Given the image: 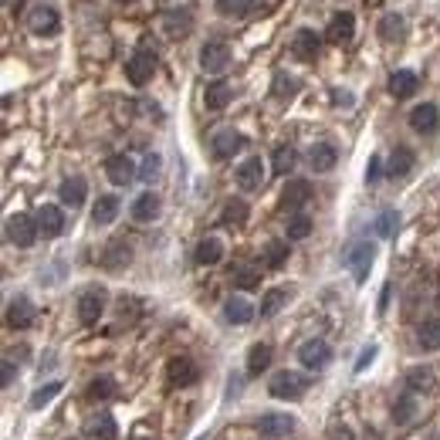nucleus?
<instances>
[{"label":"nucleus","mask_w":440,"mask_h":440,"mask_svg":"<svg viewBox=\"0 0 440 440\" xmlns=\"http://www.w3.org/2000/svg\"><path fill=\"white\" fill-rule=\"evenodd\" d=\"M295 163H298V153H295L291 146H278V149L271 153V170H275L278 177H288V173L295 170Z\"/></svg>","instance_id":"nucleus-34"},{"label":"nucleus","mask_w":440,"mask_h":440,"mask_svg":"<svg viewBox=\"0 0 440 440\" xmlns=\"http://www.w3.org/2000/svg\"><path fill=\"white\" fill-rule=\"evenodd\" d=\"M85 434L92 440H115L119 437V427H115V416L112 414H99L85 423Z\"/></svg>","instance_id":"nucleus-23"},{"label":"nucleus","mask_w":440,"mask_h":440,"mask_svg":"<svg viewBox=\"0 0 440 440\" xmlns=\"http://www.w3.org/2000/svg\"><path fill=\"white\" fill-rule=\"evenodd\" d=\"M373 359H376V345H369V349H363V356L356 359V373H363V369H366L369 363H373Z\"/></svg>","instance_id":"nucleus-50"},{"label":"nucleus","mask_w":440,"mask_h":440,"mask_svg":"<svg viewBox=\"0 0 440 440\" xmlns=\"http://www.w3.org/2000/svg\"><path fill=\"white\" fill-rule=\"evenodd\" d=\"M227 65H231V48H227V41H207V44L200 48V68H204V72L220 75V72H227Z\"/></svg>","instance_id":"nucleus-5"},{"label":"nucleus","mask_w":440,"mask_h":440,"mask_svg":"<svg viewBox=\"0 0 440 440\" xmlns=\"http://www.w3.org/2000/svg\"><path fill=\"white\" fill-rule=\"evenodd\" d=\"M166 376H170V383H173V386H193V383L200 380V369L190 363V359H170Z\"/></svg>","instance_id":"nucleus-18"},{"label":"nucleus","mask_w":440,"mask_h":440,"mask_svg":"<svg viewBox=\"0 0 440 440\" xmlns=\"http://www.w3.org/2000/svg\"><path fill=\"white\" fill-rule=\"evenodd\" d=\"M336 163H339V149L332 142H315L309 149V166L315 173H329Z\"/></svg>","instance_id":"nucleus-15"},{"label":"nucleus","mask_w":440,"mask_h":440,"mask_svg":"<svg viewBox=\"0 0 440 440\" xmlns=\"http://www.w3.org/2000/svg\"><path fill=\"white\" fill-rule=\"evenodd\" d=\"M34 305L27 302V298H10V305H7V325L10 329H27L31 322H34Z\"/></svg>","instance_id":"nucleus-22"},{"label":"nucleus","mask_w":440,"mask_h":440,"mask_svg":"<svg viewBox=\"0 0 440 440\" xmlns=\"http://www.w3.org/2000/svg\"><path fill=\"white\" fill-rule=\"evenodd\" d=\"M38 231L44 234V237H58V234L65 231V213H61V207L44 204V207L38 210Z\"/></svg>","instance_id":"nucleus-19"},{"label":"nucleus","mask_w":440,"mask_h":440,"mask_svg":"<svg viewBox=\"0 0 440 440\" xmlns=\"http://www.w3.org/2000/svg\"><path fill=\"white\" fill-rule=\"evenodd\" d=\"M416 342H420V349H440V322H420Z\"/></svg>","instance_id":"nucleus-37"},{"label":"nucleus","mask_w":440,"mask_h":440,"mask_svg":"<svg viewBox=\"0 0 440 440\" xmlns=\"http://www.w3.org/2000/svg\"><path fill=\"white\" fill-rule=\"evenodd\" d=\"M115 396V383L108 380V376H99V380H92L88 389H85V400H112Z\"/></svg>","instance_id":"nucleus-40"},{"label":"nucleus","mask_w":440,"mask_h":440,"mask_svg":"<svg viewBox=\"0 0 440 440\" xmlns=\"http://www.w3.org/2000/svg\"><path fill=\"white\" fill-rule=\"evenodd\" d=\"M305 389H309V376H302V373H295V369L275 373L271 383H268V393H271L275 400H302Z\"/></svg>","instance_id":"nucleus-1"},{"label":"nucleus","mask_w":440,"mask_h":440,"mask_svg":"<svg viewBox=\"0 0 440 440\" xmlns=\"http://www.w3.org/2000/svg\"><path fill=\"white\" fill-rule=\"evenodd\" d=\"M251 3H254V0H217V10H220L224 17H244V14L251 10Z\"/></svg>","instance_id":"nucleus-45"},{"label":"nucleus","mask_w":440,"mask_h":440,"mask_svg":"<svg viewBox=\"0 0 440 440\" xmlns=\"http://www.w3.org/2000/svg\"><path fill=\"white\" fill-rule=\"evenodd\" d=\"M416 414V403H414V396H400V403L393 407V420L396 423H410Z\"/></svg>","instance_id":"nucleus-46"},{"label":"nucleus","mask_w":440,"mask_h":440,"mask_svg":"<svg viewBox=\"0 0 440 440\" xmlns=\"http://www.w3.org/2000/svg\"><path fill=\"white\" fill-rule=\"evenodd\" d=\"M410 126H414V132H420V136H430V132H437V126H440L437 105H430V102L416 105L414 112H410Z\"/></svg>","instance_id":"nucleus-12"},{"label":"nucleus","mask_w":440,"mask_h":440,"mask_svg":"<svg viewBox=\"0 0 440 440\" xmlns=\"http://www.w3.org/2000/svg\"><path fill=\"white\" fill-rule=\"evenodd\" d=\"M220 220L227 224V227H241L244 220H247V204L244 200H227V207L220 213Z\"/></svg>","instance_id":"nucleus-39"},{"label":"nucleus","mask_w":440,"mask_h":440,"mask_svg":"<svg viewBox=\"0 0 440 440\" xmlns=\"http://www.w3.org/2000/svg\"><path fill=\"white\" fill-rule=\"evenodd\" d=\"M261 183H264V163H261V156L244 159V163L237 166V186H241V190H258Z\"/></svg>","instance_id":"nucleus-13"},{"label":"nucleus","mask_w":440,"mask_h":440,"mask_svg":"<svg viewBox=\"0 0 440 440\" xmlns=\"http://www.w3.org/2000/svg\"><path fill=\"white\" fill-rule=\"evenodd\" d=\"M311 200V183L309 180H288L285 193H282V207L291 213H302V207Z\"/></svg>","instance_id":"nucleus-11"},{"label":"nucleus","mask_w":440,"mask_h":440,"mask_svg":"<svg viewBox=\"0 0 440 440\" xmlns=\"http://www.w3.org/2000/svg\"><path fill=\"white\" fill-rule=\"evenodd\" d=\"M288 261V241H268L264 244V264L268 268H285Z\"/></svg>","instance_id":"nucleus-38"},{"label":"nucleus","mask_w":440,"mask_h":440,"mask_svg":"<svg viewBox=\"0 0 440 440\" xmlns=\"http://www.w3.org/2000/svg\"><path fill=\"white\" fill-rule=\"evenodd\" d=\"M291 430H295V416H288V414H264L258 420V434L268 440H282Z\"/></svg>","instance_id":"nucleus-8"},{"label":"nucleus","mask_w":440,"mask_h":440,"mask_svg":"<svg viewBox=\"0 0 440 440\" xmlns=\"http://www.w3.org/2000/svg\"><path fill=\"white\" fill-rule=\"evenodd\" d=\"M193 258H197V264H217V261L224 258V244H220L217 237H204V241L197 244Z\"/></svg>","instance_id":"nucleus-32"},{"label":"nucleus","mask_w":440,"mask_h":440,"mask_svg":"<svg viewBox=\"0 0 440 440\" xmlns=\"http://www.w3.org/2000/svg\"><path fill=\"white\" fill-rule=\"evenodd\" d=\"M380 177H383V159H380V156H373V159H369V166H366V183H380Z\"/></svg>","instance_id":"nucleus-49"},{"label":"nucleus","mask_w":440,"mask_h":440,"mask_svg":"<svg viewBox=\"0 0 440 440\" xmlns=\"http://www.w3.org/2000/svg\"><path fill=\"white\" fill-rule=\"evenodd\" d=\"M159 210H163V200L156 197L153 190L149 193H139L136 200H132V220H139V224H149V220H156L159 217Z\"/></svg>","instance_id":"nucleus-14"},{"label":"nucleus","mask_w":440,"mask_h":440,"mask_svg":"<svg viewBox=\"0 0 440 440\" xmlns=\"http://www.w3.org/2000/svg\"><path fill=\"white\" fill-rule=\"evenodd\" d=\"M10 380H14V363L3 359V386H10Z\"/></svg>","instance_id":"nucleus-51"},{"label":"nucleus","mask_w":440,"mask_h":440,"mask_svg":"<svg viewBox=\"0 0 440 440\" xmlns=\"http://www.w3.org/2000/svg\"><path fill=\"white\" fill-rule=\"evenodd\" d=\"M430 389H437V376H434V369H427V366H414V369L407 373V393H430Z\"/></svg>","instance_id":"nucleus-25"},{"label":"nucleus","mask_w":440,"mask_h":440,"mask_svg":"<svg viewBox=\"0 0 440 440\" xmlns=\"http://www.w3.org/2000/svg\"><path fill=\"white\" fill-rule=\"evenodd\" d=\"M373 227H376L380 237H396V231H400V213H396V210H383V213L376 217Z\"/></svg>","instance_id":"nucleus-41"},{"label":"nucleus","mask_w":440,"mask_h":440,"mask_svg":"<svg viewBox=\"0 0 440 440\" xmlns=\"http://www.w3.org/2000/svg\"><path fill=\"white\" fill-rule=\"evenodd\" d=\"M373 258H376V244H369V241H356V244L345 251V268L352 271V278H356L359 285L369 278Z\"/></svg>","instance_id":"nucleus-3"},{"label":"nucleus","mask_w":440,"mask_h":440,"mask_svg":"<svg viewBox=\"0 0 440 440\" xmlns=\"http://www.w3.org/2000/svg\"><path fill=\"white\" fill-rule=\"evenodd\" d=\"M7 241L10 244H17V247H31L34 241H38V217H31V213H14V217H7Z\"/></svg>","instance_id":"nucleus-2"},{"label":"nucleus","mask_w":440,"mask_h":440,"mask_svg":"<svg viewBox=\"0 0 440 440\" xmlns=\"http://www.w3.org/2000/svg\"><path fill=\"white\" fill-rule=\"evenodd\" d=\"M271 92H275V99H291L295 92H298V81L291 75H285V72H278L275 75V85H271Z\"/></svg>","instance_id":"nucleus-44"},{"label":"nucleus","mask_w":440,"mask_h":440,"mask_svg":"<svg viewBox=\"0 0 440 440\" xmlns=\"http://www.w3.org/2000/svg\"><path fill=\"white\" fill-rule=\"evenodd\" d=\"M234 285L237 288H258L261 285V271L254 264H241L234 268Z\"/></svg>","instance_id":"nucleus-42"},{"label":"nucleus","mask_w":440,"mask_h":440,"mask_svg":"<svg viewBox=\"0 0 440 440\" xmlns=\"http://www.w3.org/2000/svg\"><path fill=\"white\" fill-rule=\"evenodd\" d=\"M27 27H31L38 38H51V34H58V27H61V21H58V10H54V7H48V3H38V7H31V14H27Z\"/></svg>","instance_id":"nucleus-6"},{"label":"nucleus","mask_w":440,"mask_h":440,"mask_svg":"<svg viewBox=\"0 0 440 440\" xmlns=\"http://www.w3.org/2000/svg\"><path fill=\"white\" fill-rule=\"evenodd\" d=\"M159 170H163V159L156 153H146V159H142V170H139V180L153 183L156 177H159Z\"/></svg>","instance_id":"nucleus-47"},{"label":"nucleus","mask_w":440,"mask_h":440,"mask_svg":"<svg viewBox=\"0 0 440 440\" xmlns=\"http://www.w3.org/2000/svg\"><path fill=\"white\" fill-rule=\"evenodd\" d=\"M234 99V92H231V85L227 81H210L207 85V92H204V102H207V108H213V112H220V108H227V102Z\"/></svg>","instance_id":"nucleus-27"},{"label":"nucleus","mask_w":440,"mask_h":440,"mask_svg":"<svg viewBox=\"0 0 440 440\" xmlns=\"http://www.w3.org/2000/svg\"><path fill=\"white\" fill-rule=\"evenodd\" d=\"M275 3H278V0H254V3H251V10L258 7L261 14H268V7H275Z\"/></svg>","instance_id":"nucleus-53"},{"label":"nucleus","mask_w":440,"mask_h":440,"mask_svg":"<svg viewBox=\"0 0 440 440\" xmlns=\"http://www.w3.org/2000/svg\"><path fill=\"white\" fill-rule=\"evenodd\" d=\"M132 258V251H129V244L126 241H112L108 247H105V254H102V268H108V271H119V268H126Z\"/></svg>","instance_id":"nucleus-26"},{"label":"nucleus","mask_w":440,"mask_h":440,"mask_svg":"<svg viewBox=\"0 0 440 440\" xmlns=\"http://www.w3.org/2000/svg\"><path fill=\"white\" fill-rule=\"evenodd\" d=\"M119 3H129V0H119Z\"/></svg>","instance_id":"nucleus-55"},{"label":"nucleus","mask_w":440,"mask_h":440,"mask_svg":"<svg viewBox=\"0 0 440 440\" xmlns=\"http://www.w3.org/2000/svg\"><path fill=\"white\" fill-rule=\"evenodd\" d=\"M416 85H420V81H416L414 72H407V68H403V72H393V78H389V95H393V99H410L416 92Z\"/></svg>","instance_id":"nucleus-29"},{"label":"nucleus","mask_w":440,"mask_h":440,"mask_svg":"<svg viewBox=\"0 0 440 440\" xmlns=\"http://www.w3.org/2000/svg\"><path fill=\"white\" fill-rule=\"evenodd\" d=\"M288 302V288H271L264 298H261V318H271L278 315V309Z\"/></svg>","instance_id":"nucleus-36"},{"label":"nucleus","mask_w":440,"mask_h":440,"mask_svg":"<svg viewBox=\"0 0 440 440\" xmlns=\"http://www.w3.org/2000/svg\"><path fill=\"white\" fill-rule=\"evenodd\" d=\"M210 146H213V156H217V159H231V156L244 146V136L237 129H220V132H213V142H210Z\"/></svg>","instance_id":"nucleus-17"},{"label":"nucleus","mask_w":440,"mask_h":440,"mask_svg":"<svg viewBox=\"0 0 440 440\" xmlns=\"http://www.w3.org/2000/svg\"><path fill=\"white\" fill-rule=\"evenodd\" d=\"M105 177L115 183V186H129L139 173H136V163H132L126 153L119 156H108V163H105Z\"/></svg>","instance_id":"nucleus-10"},{"label":"nucleus","mask_w":440,"mask_h":440,"mask_svg":"<svg viewBox=\"0 0 440 440\" xmlns=\"http://www.w3.org/2000/svg\"><path fill=\"white\" fill-rule=\"evenodd\" d=\"M437 309H440V295H437Z\"/></svg>","instance_id":"nucleus-54"},{"label":"nucleus","mask_w":440,"mask_h":440,"mask_svg":"<svg viewBox=\"0 0 440 440\" xmlns=\"http://www.w3.org/2000/svg\"><path fill=\"white\" fill-rule=\"evenodd\" d=\"M224 318H227L231 325H247V322L254 318V305H251L244 295H231V298L224 302Z\"/></svg>","instance_id":"nucleus-16"},{"label":"nucleus","mask_w":440,"mask_h":440,"mask_svg":"<svg viewBox=\"0 0 440 440\" xmlns=\"http://www.w3.org/2000/svg\"><path fill=\"white\" fill-rule=\"evenodd\" d=\"M268 366H271V345L268 342L251 345V352H247V376H261Z\"/></svg>","instance_id":"nucleus-31"},{"label":"nucleus","mask_w":440,"mask_h":440,"mask_svg":"<svg viewBox=\"0 0 440 440\" xmlns=\"http://www.w3.org/2000/svg\"><path fill=\"white\" fill-rule=\"evenodd\" d=\"M414 170V153L407 149V146H396L393 153H389V163H386V173L393 180H400V177H407Z\"/></svg>","instance_id":"nucleus-28"},{"label":"nucleus","mask_w":440,"mask_h":440,"mask_svg":"<svg viewBox=\"0 0 440 440\" xmlns=\"http://www.w3.org/2000/svg\"><path fill=\"white\" fill-rule=\"evenodd\" d=\"M163 27H166L170 38H183V34L193 27V21H190L186 10H166V14H163Z\"/></svg>","instance_id":"nucleus-33"},{"label":"nucleus","mask_w":440,"mask_h":440,"mask_svg":"<svg viewBox=\"0 0 440 440\" xmlns=\"http://www.w3.org/2000/svg\"><path fill=\"white\" fill-rule=\"evenodd\" d=\"M119 197H112V193H105V197H99V204H95V210H92V220L99 224V227H105V224H112L115 217H119Z\"/></svg>","instance_id":"nucleus-30"},{"label":"nucleus","mask_w":440,"mask_h":440,"mask_svg":"<svg viewBox=\"0 0 440 440\" xmlns=\"http://www.w3.org/2000/svg\"><path fill=\"white\" fill-rule=\"evenodd\" d=\"M332 102H336V105H352V95H349V92H339V88H336Z\"/></svg>","instance_id":"nucleus-52"},{"label":"nucleus","mask_w":440,"mask_h":440,"mask_svg":"<svg viewBox=\"0 0 440 440\" xmlns=\"http://www.w3.org/2000/svg\"><path fill=\"white\" fill-rule=\"evenodd\" d=\"M291 54L302 58V61H311V58L318 54V34L309 31V27H302V31L291 38Z\"/></svg>","instance_id":"nucleus-24"},{"label":"nucleus","mask_w":440,"mask_h":440,"mask_svg":"<svg viewBox=\"0 0 440 440\" xmlns=\"http://www.w3.org/2000/svg\"><path fill=\"white\" fill-rule=\"evenodd\" d=\"M403 34H407V24H403V17H400V14H383V21H380V38L393 44V41H400Z\"/></svg>","instance_id":"nucleus-35"},{"label":"nucleus","mask_w":440,"mask_h":440,"mask_svg":"<svg viewBox=\"0 0 440 440\" xmlns=\"http://www.w3.org/2000/svg\"><path fill=\"white\" fill-rule=\"evenodd\" d=\"M102 311H105V291L102 288H88V291H81V298H78V318H81L85 325L99 322Z\"/></svg>","instance_id":"nucleus-9"},{"label":"nucleus","mask_w":440,"mask_h":440,"mask_svg":"<svg viewBox=\"0 0 440 440\" xmlns=\"http://www.w3.org/2000/svg\"><path fill=\"white\" fill-rule=\"evenodd\" d=\"M352 34H356V17H352V14H336V17L329 21V31H325V38H329L332 44H349Z\"/></svg>","instance_id":"nucleus-20"},{"label":"nucleus","mask_w":440,"mask_h":440,"mask_svg":"<svg viewBox=\"0 0 440 440\" xmlns=\"http://www.w3.org/2000/svg\"><path fill=\"white\" fill-rule=\"evenodd\" d=\"M54 393H61V383H48V386H41L34 396H31V410H41L44 403H51Z\"/></svg>","instance_id":"nucleus-48"},{"label":"nucleus","mask_w":440,"mask_h":440,"mask_svg":"<svg viewBox=\"0 0 440 440\" xmlns=\"http://www.w3.org/2000/svg\"><path fill=\"white\" fill-rule=\"evenodd\" d=\"M58 197H61L65 207H81L85 197H88V183L81 180V177H68V180L58 186Z\"/></svg>","instance_id":"nucleus-21"},{"label":"nucleus","mask_w":440,"mask_h":440,"mask_svg":"<svg viewBox=\"0 0 440 440\" xmlns=\"http://www.w3.org/2000/svg\"><path fill=\"white\" fill-rule=\"evenodd\" d=\"M156 75V51L153 48H139V51L129 58V65H126V78H129L136 88H142V85H149Z\"/></svg>","instance_id":"nucleus-4"},{"label":"nucleus","mask_w":440,"mask_h":440,"mask_svg":"<svg viewBox=\"0 0 440 440\" xmlns=\"http://www.w3.org/2000/svg\"><path fill=\"white\" fill-rule=\"evenodd\" d=\"M329 359H332V349L322 339H309V342L298 345V363L305 366V369H325Z\"/></svg>","instance_id":"nucleus-7"},{"label":"nucleus","mask_w":440,"mask_h":440,"mask_svg":"<svg viewBox=\"0 0 440 440\" xmlns=\"http://www.w3.org/2000/svg\"><path fill=\"white\" fill-rule=\"evenodd\" d=\"M311 234V217L309 213H295L288 220V241H305Z\"/></svg>","instance_id":"nucleus-43"}]
</instances>
